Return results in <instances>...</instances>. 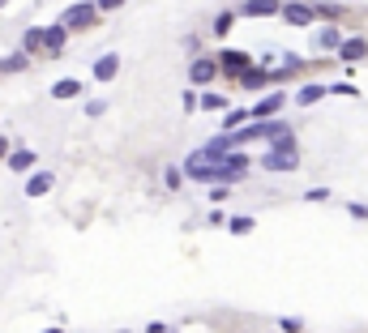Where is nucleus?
Returning a JSON list of instances; mask_svg holds the SVG:
<instances>
[{
  "instance_id": "9",
  "label": "nucleus",
  "mask_w": 368,
  "mask_h": 333,
  "mask_svg": "<svg viewBox=\"0 0 368 333\" xmlns=\"http://www.w3.org/2000/svg\"><path fill=\"white\" fill-rule=\"evenodd\" d=\"M279 107H283V94H270V98H261V103L253 107V120H266V116H274Z\"/></svg>"
},
{
  "instance_id": "2",
  "label": "nucleus",
  "mask_w": 368,
  "mask_h": 333,
  "mask_svg": "<svg viewBox=\"0 0 368 333\" xmlns=\"http://www.w3.org/2000/svg\"><path fill=\"white\" fill-rule=\"evenodd\" d=\"M219 65H223L231 77H244V73L253 69V56H248V51H240V47H231V51H223V60H219Z\"/></svg>"
},
{
  "instance_id": "17",
  "label": "nucleus",
  "mask_w": 368,
  "mask_h": 333,
  "mask_svg": "<svg viewBox=\"0 0 368 333\" xmlns=\"http://www.w3.org/2000/svg\"><path fill=\"white\" fill-rule=\"evenodd\" d=\"M227 227H231L236 235H248V231H253V218H248V214H240V218H227Z\"/></svg>"
},
{
  "instance_id": "18",
  "label": "nucleus",
  "mask_w": 368,
  "mask_h": 333,
  "mask_svg": "<svg viewBox=\"0 0 368 333\" xmlns=\"http://www.w3.org/2000/svg\"><path fill=\"white\" fill-rule=\"evenodd\" d=\"M197 107H205V111H223V107H227V98H223V94H201V103H197Z\"/></svg>"
},
{
  "instance_id": "15",
  "label": "nucleus",
  "mask_w": 368,
  "mask_h": 333,
  "mask_svg": "<svg viewBox=\"0 0 368 333\" xmlns=\"http://www.w3.org/2000/svg\"><path fill=\"white\" fill-rule=\"evenodd\" d=\"M30 162H34V154H30V150H18V154H9V166H13V171H26Z\"/></svg>"
},
{
  "instance_id": "14",
  "label": "nucleus",
  "mask_w": 368,
  "mask_h": 333,
  "mask_svg": "<svg viewBox=\"0 0 368 333\" xmlns=\"http://www.w3.org/2000/svg\"><path fill=\"white\" fill-rule=\"evenodd\" d=\"M317 47H343V34H338L334 26H326V30L317 34Z\"/></svg>"
},
{
  "instance_id": "28",
  "label": "nucleus",
  "mask_w": 368,
  "mask_h": 333,
  "mask_svg": "<svg viewBox=\"0 0 368 333\" xmlns=\"http://www.w3.org/2000/svg\"><path fill=\"white\" fill-rule=\"evenodd\" d=\"M5 5H9V0H0V9H5Z\"/></svg>"
},
{
  "instance_id": "27",
  "label": "nucleus",
  "mask_w": 368,
  "mask_h": 333,
  "mask_svg": "<svg viewBox=\"0 0 368 333\" xmlns=\"http://www.w3.org/2000/svg\"><path fill=\"white\" fill-rule=\"evenodd\" d=\"M5 154H9V141H5V137H0V158H5Z\"/></svg>"
},
{
  "instance_id": "26",
  "label": "nucleus",
  "mask_w": 368,
  "mask_h": 333,
  "mask_svg": "<svg viewBox=\"0 0 368 333\" xmlns=\"http://www.w3.org/2000/svg\"><path fill=\"white\" fill-rule=\"evenodd\" d=\"M125 0H99V9H120Z\"/></svg>"
},
{
  "instance_id": "4",
  "label": "nucleus",
  "mask_w": 368,
  "mask_h": 333,
  "mask_svg": "<svg viewBox=\"0 0 368 333\" xmlns=\"http://www.w3.org/2000/svg\"><path fill=\"white\" fill-rule=\"evenodd\" d=\"M219 69H223L219 60H193V69H189V81H193V86H210V81L219 77Z\"/></svg>"
},
{
  "instance_id": "7",
  "label": "nucleus",
  "mask_w": 368,
  "mask_h": 333,
  "mask_svg": "<svg viewBox=\"0 0 368 333\" xmlns=\"http://www.w3.org/2000/svg\"><path fill=\"white\" fill-rule=\"evenodd\" d=\"M283 22H287V26H308V22H312V9L300 5V0H291V5H283Z\"/></svg>"
},
{
  "instance_id": "10",
  "label": "nucleus",
  "mask_w": 368,
  "mask_h": 333,
  "mask_svg": "<svg viewBox=\"0 0 368 333\" xmlns=\"http://www.w3.org/2000/svg\"><path fill=\"white\" fill-rule=\"evenodd\" d=\"M338 56H343V60H360V56H368V43L364 39H343Z\"/></svg>"
},
{
  "instance_id": "23",
  "label": "nucleus",
  "mask_w": 368,
  "mask_h": 333,
  "mask_svg": "<svg viewBox=\"0 0 368 333\" xmlns=\"http://www.w3.org/2000/svg\"><path fill=\"white\" fill-rule=\"evenodd\" d=\"M103 111H108V103H103V98H94V103L86 107V116H103Z\"/></svg>"
},
{
  "instance_id": "12",
  "label": "nucleus",
  "mask_w": 368,
  "mask_h": 333,
  "mask_svg": "<svg viewBox=\"0 0 368 333\" xmlns=\"http://www.w3.org/2000/svg\"><path fill=\"white\" fill-rule=\"evenodd\" d=\"M51 94H56V98H77V94H82V81H77V77H65V81L51 86Z\"/></svg>"
},
{
  "instance_id": "6",
  "label": "nucleus",
  "mask_w": 368,
  "mask_h": 333,
  "mask_svg": "<svg viewBox=\"0 0 368 333\" xmlns=\"http://www.w3.org/2000/svg\"><path fill=\"white\" fill-rule=\"evenodd\" d=\"M120 73V56L116 51H108V56H99V60H94V77L99 81H112Z\"/></svg>"
},
{
  "instance_id": "21",
  "label": "nucleus",
  "mask_w": 368,
  "mask_h": 333,
  "mask_svg": "<svg viewBox=\"0 0 368 333\" xmlns=\"http://www.w3.org/2000/svg\"><path fill=\"white\" fill-rule=\"evenodd\" d=\"M279 329H283V333H300V329H304V320H300V316H283V320H279Z\"/></svg>"
},
{
  "instance_id": "20",
  "label": "nucleus",
  "mask_w": 368,
  "mask_h": 333,
  "mask_svg": "<svg viewBox=\"0 0 368 333\" xmlns=\"http://www.w3.org/2000/svg\"><path fill=\"white\" fill-rule=\"evenodd\" d=\"M22 47H26V51H39V47H43V30H26V34H22Z\"/></svg>"
},
{
  "instance_id": "25",
  "label": "nucleus",
  "mask_w": 368,
  "mask_h": 333,
  "mask_svg": "<svg viewBox=\"0 0 368 333\" xmlns=\"http://www.w3.org/2000/svg\"><path fill=\"white\" fill-rule=\"evenodd\" d=\"M167 188H180V166H167Z\"/></svg>"
},
{
  "instance_id": "8",
  "label": "nucleus",
  "mask_w": 368,
  "mask_h": 333,
  "mask_svg": "<svg viewBox=\"0 0 368 333\" xmlns=\"http://www.w3.org/2000/svg\"><path fill=\"white\" fill-rule=\"evenodd\" d=\"M244 13L248 18H270V13H283L279 0H244Z\"/></svg>"
},
{
  "instance_id": "16",
  "label": "nucleus",
  "mask_w": 368,
  "mask_h": 333,
  "mask_svg": "<svg viewBox=\"0 0 368 333\" xmlns=\"http://www.w3.org/2000/svg\"><path fill=\"white\" fill-rule=\"evenodd\" d=\"M26 69V56H5L0 60V73H22Z\"/></svg>"
},
{
  "instance_id": "22",
  "label": "nucleus",
  "mask_w": 368,
  "mask_h": 333,
  "mask_svg": "<svg viewBox=\"0 0 368 333\" xmlns=\"http://www.w3.org/2000/svg\"><path fill=\"white\" fill-rule=\"evenodd\" d=\"M227 30H231V13H219L215 18V34H227Z\"/></svg>"
},
{
  "instance_id": "11",
  "label": "nucleus",
  "mask_w": 368,
  "mask_h": 333,
  "mask_svg": "<svg viewBox=\"0 0 368 333\" xmlns=\"http://www.w3.org/2000/svg\"><path fill=\"white\" fill-rule=\"evenodd\" d=\"M326 90H330V86H317V81H312V86H304V90L296 94V103H300V107H312L317 98H326Z\"/></svg>"
},
{
  "instance_id": "24",
  "label": "nucleus",
  "mask_w": 368,
  "mask_h": 333,
  "mask_svg": "<svg viewBox=\"0 0 368 333\" xmlns=\"http://www.w3.org/2000/svg\"><path fill=\"white\" fill-rule=\"evenodd\" d=\"M330 90H334V94H347V98H351V94H355V86H351V81H334V86H330Z\"/></svg>"
},
{
  "instance_id": "19",
  "label": "nucleus",
  "mask_w": 368,
  "mask_h": 333,
  "mask_svg": "<svg viewBox=\"0 0 368 333\" xmlns=\"http://www.w3.org/2000/svg\"><path fill=\"white\" fill-rule=\"evenodd\" d=\"M240 81H244V86L253 90V86H261V81H270V73H266V69H248V73H244Z\"/></svg>"
},
{
  "instance_id": "3",
  "label": "nucleus",
  "mask_w": 368,
  "mask_h": 333,
  "mask_svg": "<svg viewBox=\"0 0 368 333\" xmlns=\"http://www.w3.org/2000/svg\"><path fill=\"white\" fill-rule=\"evenodd\" d=\"M94 13H99V5H69V9L61 13V22H65L69 30H77V26H90Z\"/></svg>"
},
{
  "instance_id": "5",
  "label": "nucleus",
  "mask_w": 368,
  "mask_h": 333,
  "mask_svg": "<svg viewBox=\"0 0 368 333\" xmlns=\"http://www.w3.org/2000/svg\"><path fill=\"white\" fill-rule=\"evenodd\" d=\"M65 34H69V26H65V22H56V26H47V30H43V47H47V56H61Z\"/></svg>"
},
{
  "instance_id": "13",
  "label": "nucleus",
  "mask_w": 368,
  "mask_h": 333,
  "mask_svg": "<svg viewBox=\"0 0 368 333\" xmlns=\"http://www.w3.org/2000/svg\"><path fill=\"white\" fill-rule=\"evenodd\" d=\"M47 188H51V176L39 171V176H30V184H26V197H43Z\"/></svg>"
},
{
  "instance_id": "1",
  "label": "nucleus",
  "mask_w": 368,
  "mask_h": 333,
  "mask_svg": "<svg viewBox=\"0 0 368 333\" xmlns=\"http://www.w3.org/2000/svg\"><path fill=\"white\" fill-rule=\"evenodd\" d=\"M261 166H266V171H296V166H300V158H296V137H291V133L274 137V141H270V154L261 158Z\"/></svg>"
}]
</instances>
